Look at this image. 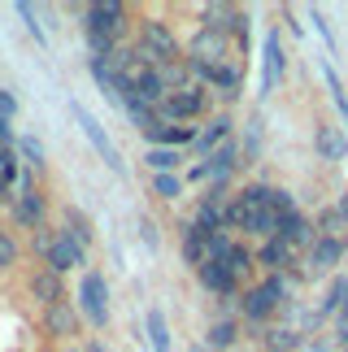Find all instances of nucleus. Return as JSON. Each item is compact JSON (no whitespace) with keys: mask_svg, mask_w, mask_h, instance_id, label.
Instances as JSON below:
<instances>
[{"mask_svg":"<svg viewBox=\"0 0 348 352\" xmlns=\"http://www.w3.org/2000/svg\"><path fill=\"white\" fill-rule=\"evenodd\" d=\"M287 300V278L283 274H265L261 283H252V287L239 296V314H244L252 327H261V322H270L279 309Z\"/></svg>","mask_w":348,"mask_h":352,"instance_id":"1","label":"nucleus"},{"mask_svg":"<svg viewBox=\"0 0 348 352\" xmlns=\"http://www.w3.org/2000/svg\"><path fill=\"white\" fill-rule=\"evenodd\" d=\"M35 248H39V256H44V265L52 270V274H65V270H74V265H87V248H78L65 231H35Z\"/></svg>","mask_w":348,"mask_h":352,"instance_id":"2","label":"nucleus"},{"mask_svg":"<svg viewBox=\"0 0 348 352\" xmlns=\"http://www.w3.org/2000/svg\"><path fill=\"white\" fill-rule=\"evenodd\" d=\"M209 109V87L205 83H192L183 91H170V96L157 104V122H174V126H187L192 118H200Z\"/></svg>","mask_w":348,"mask_h":352,"instance_id":"3","label":"nucleus"},{"mask_svg":"<svg viewBox=\"0 0 348 352\" xmlns=\"http://www.w3.org/2000/svg\"><path fill=\"white\" fill-rule=\"evenodd\" d=\"M83 35H96V39H118L127 35V5H118V0H100V5H83Z\"/></svg>","mask_w":348,"mask_h":352,"instance_id":"4","label":"nucleus"},{"mask_svg":"<svg viewBox=\"0 0 348 352\" xmlns=\"http://www.w3.org/2000/svg\"><path fill=\"white\" fill-rule=\"evenodd\" d=\"M78 314L91 327H109V283L96 270H83V278H78Z\"/></svg>","mask_w":348,"mask_h":352,"instance_id":"5","label":"nucleus"},{"mask_svg":"<svg viewBox=\"0 0 348 352\" xmlns=\"http://www.w3.org/2000/svg\"><path fill=\"white\" fill-rule=\"evenodd\" d=\"M140 48H144V57H149L153 70H157V65H166V61H183L179 57V39H174V31H170L166 22H144Z\"/></svg>","mask_w":348,"mask_h":352,"instance_id":"6","label":"nucleus"},{"mask_svg":"<svg viewBox=\"0 0 348 352\" xmlns=\"http://www.w3.org/2000/svg\"><path fill=\"white\" fill-rule=\"evenodd\" d=\"M74 118H78V126H83V135L91 140V148H96V153H100V161H105V166H109V170L118 174V179H127V161H122V153H118V148H113L109 131H105L100 122H96V118H91V113L83 109V104H74Z\"/></svg>","mask_w":348,"mask_h":352,"instance_id":"7","label":"nucleus"},{"mask_svg":"<svg viewBox=\"0 0 348 352\" xmlns=\"http://www.w3.org/2000/svg\"><path fill=\"white\" fill-rule=\"evenodd\" d=\"M222 61H235L231 57V44H226V35L209 31V26H200L192 35V44H187V65H222Z\"/></svg>","mask_w":348,"mask_h":352,"instance_id":"8","label":"nucleus"},{"mask_svg":"<svg viewBox=\"0 0 348 352\" xmlns=\"http://www.w3.org/2000/svg\"><path fill=\"white\" fill-rule=\"evenodd\" d=\"M18 205H13V222L18 226H39L44 231V196H39V187H35V179L31 174H22L18 179Z\"/></svg>","mask_w":348,"mask_h":352,"instance_id":"9","label":"nucleus"},{"mask_svg":"<svg viewBox=\"0 0 348 352\" xmlns=\"http://www.w3.org/2000/svg\"><path fill=\"white\" fill-rule=\"evenodd\" d=\"M287 57H283V35L265 31V65H261V96H274V87L283 83Z\"/></svg>","mask_w":348,"mask_h":352,"instance_id":"10","label":"nucleus"},{"mask_svg":"<svg viewBox=\"0 0 348 352\" xmlns=\"http://www.w3.org/2000/svg\"><path fill=\"white\" fill-rule=\"evenodd\" d=\"M196 278H200V287H205L209 296H222V300H231V296L239 292V278L222 261H213V256H205V261L196 265Z\"/></svg>","mask_w":348,"mask_h":352,"instance_id":"11","label":"nucleus"},{"mask_svg":"<svg viewBox=\"0 0 348 352\" xmlns=\"http://www.w3.org/2000/svg\"><path fill=\"white\" fill-rule=\"evenodd\" d=\"M279 239L292 243L296 252H301V248H314V243H318V226L305 218L301 209H296V213H283V218H279Z\"/></svg>","mask_w":348,"mask_h":352,"instance_id":"12","label":"nucleus"},{"mask_svg":"<svg viewBox=\"0 0 348 352\" xmlns=\"http://www.w3.org/2000/svg\"><path fill=\"white\" fill-rule=\"evenodd\" d=\"M144 140H149V148H174V153H183L187 144H196V131L174 126V122H153V126L144 131Z\"/></svg>","mask_w":348,"mask_h":352,"instance_id":"13","label":"nucleus"},{"mask_svg":"<svg viewBox=\"0 0 348 352\" xmlns=\"http://www.w3.org/2000/svg\"><path fill=\"white\" fill-rule=\"evenodd\" d=\"M131 91H135V96H140L144 104H149V109H157V104H162V100L170 96V91L162 87V78H157L153 65H144V70L131 74Z\"/></svg>","mask_w":348,"mask_h":352,"instance_id":"14","label":"nucleus"},{"mask_svg":"<svg viewBox=\"0 0 348 352\" xmlns=\"http://www.w3.org/2000/svg\"><path fill=\"white\" fill-rule=\"evenodd\" d=\"M31 296L44 309H57L65 305V287H61V274H52V270H39V274L31 278Z\"/></svg>","mask_w":348,"mask_h":352,"instance_id":"15","label":"nucleus"},{"mask_svg":"<svg viewBox=\"0 0 348 352\" xmlns=\"http://www.w3.org/2000/svg\"><path fill=\"white\" fill-rule=\"evenodd\" d=\"M292 261H296V248H292V243H283V239H265L261 248H257V265H265L270 270V274H279V270H287Z\"/></svg>","mask_w":348,"mask_h":352,"instance_id":"16","label":"nucleus"},{"mask_svg":"<svg viewBox=\"0 0 348 352\" xmlns=\"http://www.w3.org/2000/svg\"><path fill=\"white\" fill-rule=\"evenodd\" d=\"M344 252H348L344 239H323V235H318V243L309 248V265L318 270V274H327V270H336L344 261Z\"/></svg>","mask_w":348,"mask_h":352,"instance_id":"17","label":"nucleus"},{"mask_svg":"<svg viewBox=\"0 0 348 352\" xmlns=\"http://www.w3.org/2000/svg\"><path fill=\"white\" fill-rule=\"evenodd\" d=\"M314 148H318V157H323V161H344L348 157V140L331 126V122H323V126L314 131Z\"/></svg>","mask_w":348,"mask_h":352,"instance_id":"18","label":"nucleus"},{"mask_svg":"<svg viewBox=\"0 0 348 352\" xmlns=\"http://www.w3.org/2000/svg\"><path fill=\"white\" fill-rule=\"evenodd\" d=\"M205 235H218V231H226V200H213V196H205L196 205V218H192Z\"/></svg>","mask_w":348,"mask_h":352,"instance_id":"19","label":"nucleus"},{"mask_svg":"<svg viewBox=\"0 0 348 352\" xmlns=\"http://www.w3.org/2000/svg\"><path fill=\"white\" fill-rule=\"evenodd\" d=\"M226 140H231V113H218L205 131L196 135V153H205V157H209V153H218Z\"/></svg>","mask_w":348,"mask_h":352,"instance_id":"20","label":"nucleus"},{"mask_svg":"<svg viewBox=\"0 0 348 352\" xmlns=\"http://www.w3.org/2000/svg\"><path fill=\"white\" fill-rule=\"evenodd\" d=\"M205 231H200L196 222H183V231H179V248H183V261L187 265H200L205 261Z\"/></svg>","mask_w":348,"mask_h":352,"instance_id":"21","label":"nucleus"},{"mask_svg":"<svg viewBox=\"0 0 348 352\" xmlns=\"http://www.w3.org/2000/svg\"><path fill=\"white\" fill-rule=\"evenodd\" d=\"M157 78H162L166 91H183V87L196 83L192 70H187V61H166V65H157Z\"/></svg>","mask_w":348,"mask_h":352,"instance_id":"22","label":"nucleus"},{"mask_svg":"<svg viewBox=\"0 0 348 352\" xmlns=\"http://www.w3.org/2000/svg\"><path fill=\"white\" fill-rule=\"evenodd\" d=\"M144 327H149V340H153V352H174L170 344V327H166V314L162 309H149V318H144Z\"/></svg>","mask_w":348,"mask_h":352,"instance_id":"23","label":"nucleus"},{"mask_svg":"<svg viewBox=\"0 0 348 352\" xmlns=\"http://www.w3.org/2000/svg\"><path fill=\"white\" fill-rule=\"evenodd\" d=\"M318 314H323V318H344V314H348V278H344V274L327 287V300H323V309H318Z\"/></svg>","mask_w":348,"mask_h":352,"instance_id":"24","label":"nucleus"},{"mask_svg":"<svg viewBox=\"0 0 348 352\" xmlns=\"http://www.w3.org/2000/svg\"><path fill=\"white\" fill-rule=\"evenodd\" d=\"M44 322L52 335H70L78 327V309L74 305H57V309H44Z\"/></svg>","mask_w":348,"mask_h":352,"instance_id":"25","label":"nucleus"},{"mask_svg":"<svg viewBox=\"0 0 348 352\" xmlns=\"http://www.w3.org/2000/svg\"><path fill=\"white\" fill-rule=\"evenodd\" d=\"M222 265H226V270H231V274H235L239 283H244V278L252 274V252L244 248V243H231V252H226V256H222Z\"/></svg>","mask_w":348,"mask_h":352,"instance_id":"26","label":"nucleus"},{"mask_svg":"<svg viewBox=\"0 0 348 352\" xmlns=\"http://www.w3.org/2000/svg\"><path fill=\"white\" fill-rule=\"evenodd\" d=\"M61 231L70 235V239L78 243V248H87V239H91V222H87L78 209H65V222H61Z\"/></svg>","mask_w":348,"mask_h":352,"instance_id":"27","label":"nucleus"},{"mask_svg":"<svg viewBox=\"0 0 348 352\" xmlns=\"http://www.w3.org/2000/svg\"><path fill=\"white\" fill-rule=\"evenodd\" d=\"M144 161H149L153 174H174V166L183 161V153H174V148H149V153H144Z\"/></svg>","mask_w":348,"mask_h":352,"instance_id":"28","label":"nucleus"},{"mask_svg":"<svg viewBox=\"0 0 348 352\" xmlns=\"http://www.w3.org/2000/svg\"><path fill=\"white\" fill-rule=\"evenodd\" d=\"M18 157L26 161V166H35V170L48 166V153H44V144H39L35 135H22V140H18Z\"/></svg>","mask_w":348,"mask_h":352,"instance_id":"29","label":"nucleus"},{"mask_svg":"<svg viewBox=\"0 0 348 352\" xmlns=\"http://www.w3.org/2000/svg\"><path fill=\"white\" fill-rule=\"evenodd\" d=\"M235 340H239V331H235V322H231V318H222V322H213V327H209V348L226 352Z\"/></svg>","mask_w":348,"mask_h":352,"instance_id":"30","label":"nucleus"},{"mask_svg":"<svg viewBox=\"0 0 348 352\" xmlns=\"http://www.w3.org/2000/svg\"><path fill=\"white\" fill-rule=\"evenodd\" d=\"M344 213L340 209H323V213H318V235H323V239H340V231H344Z\"/></svg>","mask_w":348,"mask_h":352,"instance_id":"31","label":"nucleus"},{"mask_svg":"<svg viewBox=\"0 0 348 352\" xmlns=\"http://www.w3.org/2000/svg\"><path fill=\"white\" fill-rule=\"evenodd\" d=\"M301 344H305V335H296V331H265V348L270 352H292Z\"/></svg>","mask_w":348,"mask_h":352,"instance_id":"32","label":"nucleus"},{"mask_svg":"<svg viewBox=\"0 0 348 352\" xmlns=\"http://www.w3.org/2000/svg\"><path fill=\"white\" fill-rule=\"evenodd\" d=\"M323 74H327V87H331V100H336V109H340V118H344V126H348V91H344V83H340V74L331 70V65H323Z\"/></svg>","mask_w":348,"mask_h":352,"instance_id":"33","label":"nucleus"},{"mask_svg":"<svg viewBox=\"0 0 348 352\" xmlns=\"http://www.w3.org/2000/svg\"><path fill=\"white\" fill-rule=\"evenodd\" d=\"M153 192L162 200H179L183 196V183L174 179V174H153Z\"/></svg>","mask_w":348,"mask_h":352,"instance_id":"34","label":"nucleus"},{"mask_svg":"<svg viewBox=\"0 0 348 352\" xmlns=\"http://www.w3.org/2000/svg\"><path fill=\"white\" fill-rule=\"evenodd\" d=\"M270 209L283 218V213H296V196L287 192V187H270Z\"/></svg>","mask_w":348,"mask_h":352,"instance_id":"35","label":"nucleus"},{"mask_svg":"<svg viewBox=\"0 0 348 352\" xmlns=\"http://www.w3.org/2000/svg\"><path fill=\"white\" fill-rule=\"evenodd\" d=\"M18 256H22V248H18V239H13V231H0V270L13 265Z\"/></svg>","mask_w":348,"mask_h":352,"instance_id":"36","label":"nucleus"},{"mask_svg":"<svg viewBox=\"0 0 348 352\" xmlns=\"http://www.w3.org/2000/svg\"><path fill=\"white\" fill-rule=\"evenodd\" d=\"M257 153H261V118H252L248 122V135H244V157L257 161Z\"/></svg>","mask_w":348,"mask_h":352,"instance_id":"37","label":"nucleus"},{"mask_svg":"<svg viewBox=\"0 0 348 352\" xmlns=\"http://www.w3.org/2000/svg\"><path fill=\"white\" fill-rule=\"evenodd\" d=\"M314 26H318V35H323V44H327L331 52H336V35H331V26H327V18H323L318 9H314Z\"/></svg>","mask_w":348,"mask_h":352,"instance_id":"38","label":"nucleus"},{"mask_svg":"<svg viewBox=\"0 0 348 352\" xmlns=\"http://www.w3.org/2000/svg\"><path fill=\"white\" fill-rule=\"evenodd\" d=\"M13 113H18V96H13V91H0V118L13 122Z\"/></svg>","mask_w":348,"mask_h":352,"instance_id":"39","label":"nucleus"},{"mask_svg":"<svg viewBox=\"0 0 348 352\" xmlns=\"http://www.w3.org/2000/svg\"><path fill=\"white\" fill-rule=\"evenodd\" d=\"M140 239L149 243V252H153V248H157V226H153V222H140Z\"/></svg>","mask_w":348,"mask_h":352,"instance_id":"40","label":"nucleus"},{"mask_svg":"<svg viewBox=\"0 0 348 352\" xmlns=\"http://www.w3.org/2000/svg\"><path fill=\"white\" fill-rule=\"evenodd\" d=\"M5 144H18V140H13V126H9V118H0V148H5Z\"/></svg>","mask_w":348,"mask_h":352,"instance_id":"41","label":"nucleus"},{"mask_svg":"<svg viewBox=\"0 0 348 352\" xmlns=\"http://www.w3.org/2000/svg\"><path fill=\"white\" fill-rule=\"evenodd\" d=\"M9 192H13V183H9V179H5V174H0V205H9V200H13V196H9Z\"/></svg>","mask_w":348,"mask_h":352,"instance_id":"42","label":"nucleus"},{"mask_svg":"<svg viewBox=\"0 0 348 352\" xmlns=\"http://www.w3.org/2000/svg\"><path fill=\"white\" fill-rule=\"evenodd\" d=\"M336 209H340V213H344V222H348V192H344V196H340V205H336Z\"/></svg>","mask_w":348,"mask_h":352,"instance_id":"43","label":"nucleus"},{"mask_svg":"<svg viewBox=\"0 0 348 352\" xmlns=\"http://www.w3.org/2000/svg\"><path fill=\"white\" fill-rule=\"evenodd\" d=\"M87 352H105V348H87Z\"/></svg>","mask_w":348,"mask_h":352,"instance_id":"44","label":"nucleus"},{"mask_svg":"<svg viewBox=\"0 0 348 352\" xmlns=\"http://www.w3.org/2000/svg\"><path fill=\"white\" fill-rule=\"evenodd\" d=\"M344 352H348V340H344Z\"/></svg>","mask_w":348,"mask_h":352,"instance_id":"45","label":"nucleus"}]
</instances>
